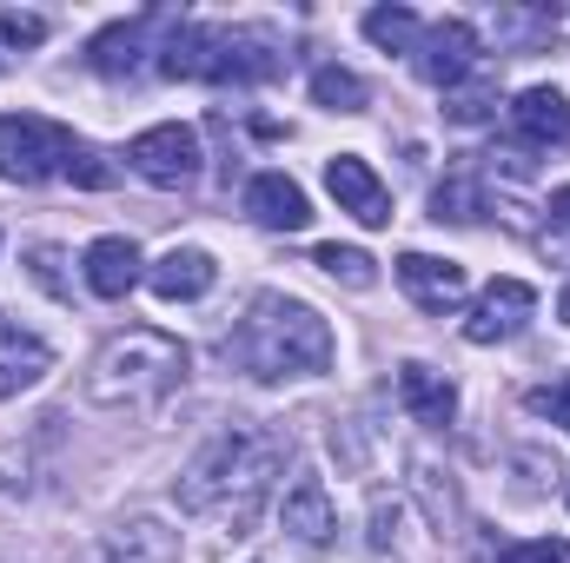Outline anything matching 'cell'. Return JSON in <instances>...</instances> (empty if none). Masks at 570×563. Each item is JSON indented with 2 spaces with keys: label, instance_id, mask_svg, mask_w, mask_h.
Here are the masks:
<instances>
[{
  "label": "cell",
  "instance_id": "cell-1",
  "mask_svg": "<svg viewBox=\"0 0 570 563\" xmlns=\"http://www.w3.org/2000/svg\"><path fill=\"white\" fill-rule=\"evenodd\" d=\"M285 457H292V437H285V431L233 424V431H219V437L186 464V477H179V504L199 511V517H219L233 537H246Z\"/></svg>",
  "mask_w": 570,
  "mask_h": 563
},
{
  "label": "cell",
  "instance_id": "cell-2",
  "mask_svg": "<svg viewBox=\"0 0 570 563\" xmlns=\"http://www.w3.org/2000/svg\"><path fill=\"white\" fill-rule=\"evenodd\" d=\"M226 358L246 365L253 378H305L332 365V325L285 292H259L239 318V332L226 338Z\"/></svg>",
  "mask_w": 570,
  "mask_h": 563
},
{
  "label": "cell",
  "instance_id": "cell-3",
  "mask_svg": "<svg viewBox=\"0 0 570 563\" xmlns=\"http://www.w3.org/2000/svg\"><path fill=\"white\" fill-rule=\"evenodd\" d=\"M179 385H186V345L153 325H127L94 352L80 392H87V405H107V412H153Z\"/></svg>",
  "mask_w": 570,
  "mask_h": 563
},
{
  "label": "cell",
  "instance_id": "cell-4",
  "mask_svg": "<svg viewBox=\"0 0 570 563\" xmlns=\"http://www.w3.org/2000/svg\"><path fill=\"white\" fill-rule=\"evenodd\" d=\"M159 73H173V80H273L279 53L253 27H173L159 47Z\"/></svg>",
  "mask_w": 570,
  "mask_h": 563
},
{
  "label": "cell",
  "instance_id": "cell-5",
  "mask_svg": "<svg viewBox=\"0 0 570 563\" xmlns=\"http://www.w3.org/2000/svg\"><path fill=\"white\" fill-rule=\"evenodd\" d=\"M73 152L80 146H73V134L60 120H47V113H0V179L40 186V179L67 172Z\"/></svg>",
  "mask_w": 570,
  "mask_h": 563
},
{
  "label": "cell",
  "instance_id": "cell-6",
  "mask_svg": "<svg viewBox=\"0 0 570 563\" xmlns=\"http://www.w3.org/2000/svg\"><path fill=\"white\" fill-rule=\"evenodd\" d=\"M127 159H134V172H140V179L166 186V192H179V186H193V179H199V134H193V127H179V120L146 127L140 140L127 146Z\"/></svg>",
  "mask_w": 570,
  "mask_h": 563
},
{
  "label": "cell",
  "instance_id": "cell-7",
  "mask_svg": "<svg viewBox=\"0 0 570 563\" xmlns=\"http://www.w3.org/2000/svg\"><path fill=\"white\" fill-rule=\"evenodd\" d=\"M531 318H538V292H531V285L524 279H491L478 292L471 318H464V338H471V345H504V338H518Z\"/></svg>",
  "mask_w": 570,
  "mask_h": 563
},
{
  "label": "cell",
  "instance_id": "cell-8",
  "mask_svg": "<svg viewBox=\"0 0 570 563\" xmlns=\"http://www.w3.org/2000/svg\"><path fill=\"white\" fill-rule=\"evenodd\" d=\"M419 73H425L431 87H464L471 73H478V27L471 20H438L419 33Z\"/></svg>",
  "mask_w": 570,
  "mask_h": 563
},
{
  "label": "cell",
  "instance_id": "cell-9",
  "mask_svg": "<svg viewBox=\"0 0 570 563\" xmlns=\"http://www.w3.org/2000/svg\"><path fill=\"white\" fill-rule=\"evenodd\" d=\"M325 186H332L338 213H352L358 226H392V192H385V179H379L358 152L325 159Z\"/></svg>",
  "mask_w": 570,
  "mask_h": 563
},
{
  "label": "cell",
  "instance_id": "cell-10",
  "mask_svg": "<svg viewBox=\"0 0 570 563\" xmlns=\"http://www.w3.org/2000/svg\"><path fill=\"white\" fill-rule=\"evenodd\" d=\"M399 285H405V292H412V305H419V312H438V318H444V312H458V305H464V266H458V259H431V253H405V259H399Z\"/></svg>",
  "mask_w": 570,
  "mask_h": 563
},
{
  "label": "cell",
  "instance_id": "cell-11",
  "mask_svg": "<svg viewBox=\"0 0 570 563\" xmlns=\"http://www.w3.org/2000/svg\"><path fill=\"white\" fill-rule=\"evenodd\" d=\"M213 279H219V266H213V253H199V246H173V253H159V259L146 266L153 298H166V305H193V298H206Z\"/></svg>",
  "mask_w": 570,
  "mask_h": 563
},
{
  "label": "cell",
  "instance_id": "cell-12",
  "mask_svg": "<svg viewBox=\"0 0 570 563\" xmlns=\"http://www.w3.org/2000/svg\"><path fill=\"white\" fill-rule=\"evenodd\" d=\"M47 372H53V345H47L40 332L13 325V318H0V398L33 392Z\"/></svg>",
  "mask_w": 570,
  "mask_h": 563
},
{
  "label": "cell",
  "instance_id": "cell-13",
  "mask_svg": "<svg viewBox=\"0 0 570 563\" xmlns=\"http://www.w3.org/2000/svg\"><path fill=\"white\" fill-rule=\"evenodd\" d=\"M246 213H253L259 226H273V233H305V226H312V199H305V186L285 179V172H259V179L246 186Z\"/></svg>",
  "mask_w": 570,
  "mask_h": 563
},
{
  "label": "cell",
  "instance_id": "cell-14",
  "mask_svg": "<svg viewBox=\"0 0 570 563\" xmlns=\"http://www.w3.org/2000/svg\"><path fill=\"white\" fill-rule=\"evenodd\" d=\"M511 127L531 146H570V100L558 87H524L511 100Z\"/></svg>",
  "mask_w": 570,
  "mask_h": 563
},
{
  "label": "cell",
  "instance_id": "cell-15",
  "mask_svg": "<svg viewBox=\"0 0 570 563\" xmlns=\"http://www.w3.org/2000/svg\"><path fill=\"white\" fill-rule=\"evenodd\" d=\"M399 398H405V412L431 431H444V424L458 418V385L444 378V372H431V365H399Z\"/></svg>",
  "mask_w": 570,
  "mask_h": 563
},
{
  "label": "cell",
  "instance_id": "cell-16",
  "mask_svg": "<svg viewBox=\"0 0 570 563\" xmlns=\"http://www.w3.org/2000/svg\"><path fill=\"white\" fill-rule=\"evenodd\" d=\"M279 517H285V531H292L298 544H332V531H338V511H332V497H325L318 477H298V484L285 491Z\"/></svg>",
  "mask_w": 570,
  "mask_h": 563
},
{
  "label": "cell",
  "instance_id": "cell-17",
  "mask_svg": "<svg viewBox=\"0 0 570 563\" xmlns=\"http://www.w3.org/2000/svg\"><path fill=\"white\" fill-rule=\"evenodd\" d=\"M80 266H87V292L127 298V292L140 285V246H134V239H94Z\"/></svg>",
  "mask_w": 570,
  "mask_h": 563
},
{
  "label": "cell",
  "instance_id": "cell-18",
  "mask_svg": "<svg viewBox=\"0 0 570 563\" xmlns=\"http://www.w3.org/2000/svg\"><path fill=\"white\" fill-rule=\"evenodd\" d=\"M146 33H153V13L140 20H120V27H107V33H94L87 40V67L94 73H134L146 53Z\"/></svg>",
  "mask_w": 570,
  "mask_h": 563
},
{
  "label": "cell",
  "instance_id": "cell-19",
  "mask_svg": "<svg viewBox=\"0 0 570 563\" xmlns=\"http://www.w3.org/2000/svg\"><path fill=\"white\" fill-rule=\"evenodd\" d=\"M431 219H438V226H444V219H451V226L484 219V192H478V172H471V166H458V172L431 192Z\"/></svg>",
  "mask_w": 570,
  "mask_h": 563
},
{
  "label": "cell",
  "instance_id": "cell-20",
  "mask_svg": "<svg viewBox=\"0 0 570 563\" xmlns=\"http://www.w3.org/2000/svg\"><path fill=\"white\" fill-rule=\"evenodd\" d=\"M312 266H318V273H332L338 285H352V292L379 285V259H372V253H358V246H338V239L312 246Z\"/></svg>",
  "mask_w": 570,
  "mask_h": 563
},
{
  "label": "cell",
  "instance_id": "cell-21",
  "mask_svg": "<svg viewBox=\"0 0 570 563\" xmlns=\"http://www.w3.org/2000/svg\"><path fill=\"white\" fill-rule=\"evenodd\" d=\"M365 40L385 47V53H412L419 47V13L412 7H372L365 13Z\"/></svg>",
  "mask_w": 570,
  "mask_h": 563
},
{
  "label": "cell",
  "instance_id": "cell-22",
  "mask_svg": "<svg viewBox=\"0 0 570 563\" xmlns=\"http://www.w3.org/2000/svg\"><path fill=\"white\" fill-rule=\"evenodd\" d=\"M312 100L332 107V113H365L372 93H365V80H358L352 67H318V73H312Z\"/></svg>",
  "mask_w": 570,
  "mask_h": 563
},
{
  "label": "cell",
  "instance_id": "cell-23",
  "mask_svg": "<svg viewBox=\"0 0 570 563\" xmlns=\"http://www.w3.org/2000/svg\"><path fill=\"white\" fill-rule=\"evenodd\" d=\"M491 107H498V80H491V73H471L464 87H451V93H444V113H451L458 127L491 120Z\"/></svg>",
  "mask_w": 570,
  "mask_h": 563
},
{
  "label": "cell",
  "instance_id": "cell-24",
  "mask_svg": "<svg viewBox=\"0 0 570 563\" xmlns=\"http://www.w3.org/2000/svg\"><path fill=\"white\" fill-rule=\"evenodd\" d=\"M67 179H73V186H87V192H107V186H114V166H107L100 152H87V146H80V152L67 159Z\"/></svg>",
  "mask_w": 570,
  "mask_h": 563
},
{
  "label": "cell",
  "instance_id": "cell-25",
  "mask_svg": "<svg viewBox=\"0 0 570 563\" xmlns=\"http://www.w3.org/2000/svg\"><path fill=\"white\" fill-rule=\"evenodd\" d=\"M498 563H570V544L564 537H531V544L498 551Z\"/></svg>",
  "mask_w": 570,
  "mask_h": 563
},
{
  "label": "cell",
  "instance_id": "cell-26",
  "mask_svg": "<svg viewBox=\"0 0 570 563\" xmlns=\"http://www.w3.org/2000/svg\"><path fill=\"white\" fill-rule=\"evenodd\" d=\"M0 40H13V47H40V40H47V20H40V13H20V7H7V13H0Z\"/></svg>",
  "mask_w": 570,
  "mask_h": 563
},
{
  "label": "cell",
  "instance_id": "cell-27",
  "mask_svg": "<svg viewBox=\"0 0 570 563\" xmlns=\"http://www.w3.org/2000/svg\"><path fill=\"white\" fill-rule=\"evenodd\" d=\"M372 551H379V557H385V551L399 557V504H385V497L372 504Z\"/></svg>",
  "mask_w": 570,
  "mask_h": 563
},
{
  "label": "cell",
  "instance_id": "cell-28",
  "mask_svg": "<svg viewBox=\"0 0 570 563\" xmlns=\"http://www.w3.org/2000/svg\"><path fill=\"white\" fill-rule=\"evenodd\" d=\"M27 259H33V279L47 285L53 298H67V279H60V253H53V246H33Z\"/></svg>",
  "mask_w": 570,
  "mask_h": 563
},
{
  "label": "cell",
  "instance_id": "cell-29",
  "mask_svg": "<svg viewBox=\"0 0 570 563\" xmlns=\"http://www.w3.org/2000/svg\"><path fill=\"white\" fill-rule=\"evenodd\" d=\"M531 412H544V418H558L570 431V385H564V392H538V398H531Z\"/></svg>",
  "mask_w": 570,
  "mask_h": 563
},
{
  "label": "cell",
  "instance_id": "cell-30",
  "mask_svg": "<svg viewBox=\"0 0 570 563\" xmlns=\"http://www.w3.org/2000/svg\"><path fill=\"white\" fill-rule=\"evenodd\" d=\"M551 213H558V226H570V186H558V192H551Z\"/></svg>",
  "mask_w": 570,
  "mask_h": 563
},
{
  "label": "cell",
  "instance_id": "cell-31",
  "mask_svg": "<svg viewBox=\"0 0 570 563\" xmlns=\"http://www.w3.org/2000/svg\"><path fill=\"white\" fill-rule=\"evenodd\" d=\"M558 318H564V325H570V285H564V298H558Z\"/></svg>",
  "mask_w": 570,
  "mask_h": 563
}]
</instances>
